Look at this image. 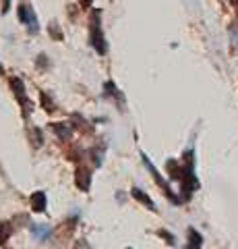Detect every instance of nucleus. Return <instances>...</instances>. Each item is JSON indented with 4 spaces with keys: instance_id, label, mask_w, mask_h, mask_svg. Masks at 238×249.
<instances>
[{
    "instance_id": "1",
    "label": "nucleus",
    "mask_w": 238,
    "mask_h": 249,
    "mask_svg": "<svg viewBox=\"0 0 238 249\" xmlns=\"http://www.w3.org/2000/svg\"><path fill=\"white\" fill-rule=\"evenodd\" d=\"M89 40L91 46L95 48L97 54H106L108 52V44H106V37H104V31H102V13L94 11L91 15V23H89Z\"/></svg>"
},
{
    "instance_id": "2",
    "label": "nucleus",
    "mask_w": 238,
    "mask_h": 249,
    "mask_svg": "<svg viewBox=\"0 0 238 249\" xmlns=\"http://www.w3.org/2000/svg\"><path fill=\"white\" fill-rule=\"evenodd\" d=\"M141 156H143V164H145V166H147V168H149V173L153 175V178H156V183H158V185H159V187H162V189H164V193H166V197H168V199H170V201H172V204H180V197H178V196H174V193H172V189H170V185H168V183L164 181V178H162V175H159V173H158V168H156V166H153V164H151V160H149V158H147V156H145V154H141Z\"/></svg>"
},
{
    "instance_id": "3",
    "label": "nucleus",
    "mask_w": 238,
    "mask_h": 249,
    "mask_svg": "<svg viewBox=\"0 0 238 249\" xmlns=\"http://www.w3.org/2000/svg\"><path fill=\"white\" fill-rule=\"evenodd\" d=\"M11 88H13V93H15V98L21 102V106H23V110H25V114L27 112H32V102L27 100V96H25V83H23L19 77H15V79H11Z\"/></svg>"
},
{
    "instance_id": "4",
    "label": "nucleus",
    "mask_w": 238,
    "mask_h": 249,
    "mask_svg": "<svg viewBox=\"0 0 238 249\" xmlns=\"http://www.w3.org/2000/svg\"><path fill=\"white\" fill-rule=\"evenodd\" d=\"M19 17H21V21L27 25V29L32 31V34H37L40 31V27H37V19H35V13H33V9L32 6H19Z\"/></svg>"
},
{
    "instance_id": "5",
    "label": "nucleus",
    "mask_w": 238,
    "mask_h": 249,
    "mask_svg": "<svg viewBox=\"0 0 238 249\" xmlns=\"http://www.w3.org/2000/svg\"><path fill=\"white\" fill-rule=\"evenodd\" d=\"M75 183L81 191H89L91 189V170L87 166H79L77 168V177H75Z\"/></svg>"
},
{
    "instance_id": "6",
    "label": "nucleus",
    "mask_w": 238,
    "mask_h": 249,
    "mask_svg": "<svg viewBox=\"0 0 238 249\" xmlns=\"http://www.w3.org/2000/svg\"><path fill=\"white\" fill-rule=\"evenodd\" d=\"M50 129L56 133L58 139H63V142H71L73 139V124L68 123H50Z\"/></svg>"
},
{
    "instance_id": "7",
    "label": "nucleus",
    "mask_w": 238,
    "mask_h": 249,
    "mask_svg": "<svg viewBox=\"0 0 238 249\" xmlns=\"http://www.w3.org/2000/svg\"><path fill=\"white\" fill-rule=\"evenodd\" d=\"M29 204H32L35 212H44V210L48 208V197H46L44 191H35V193H32V197H29Z\"/></svg>"
},
{
    "instance_id": "8",
    "label": "nucleus",
    "mask_w": 238,
    "mask_h": 249,
    "mask_svg": "<svg viewBox=\"0 0 238 249\" xmlns=\"http://www.w3.org/2000/svg\"><path fill=\"white\" fill-rule=\"evenodd\" d=\"M29 231H32V235L37 239V241H46L50 237V227H46V224H32L29 227Z\"/></svg>"
},
{
    "instance_id": "9",
    "label": "nucleus",
    "mask_w": 238,
    "mask_h": 249,
    "mask_svg": "<svg viewBox=\"0 0 238 249\" xmlns=\"http://www.w3.org/2000/svg\"><path fill=\"white\" fill-rule=\"evenodd\" d=\"M130 196H133L137 201H141L143 206H147L149 210H156V204L151 201V197H149V196H145V193H143L141 189H137V187H133V189H130Z\"/></svg>"
},
{
    "instance_id": "10",
    "label": "nucleus",
    "mask_w": 238,
    "mask_h": 249,
    "mask_svg": "<svg viewBox=\"0 0 238 249\" xmlns=\"http://www.w3.org/2000/svg\"><path fill=\"white\" fill-rule=\"evenodd\" d=\"M203 239L195 229H189V247L187 249H201Z\"/></svg>"
},
{
    "instance_id": "11",
    "label": "nucleus",
    "mask_w": 238,
    "mask_h": 249,
    "mask_svg": "<svg viewBox=\"0 0 238 249\" xmlns=\"http://www.w3.org/2000/svg\"><path fill=\"white\" fill-rule=\"evenodd\" d=\"M13 235V224L11 222H0V245H4Z\"/></svg>"
},
{
    "instance_id": "12",
    "label": "nucleus",
    "mask_w": 238,
    "mask_h": 249,
    "mask_svg": "<svg viewBox=\"0 0 238 249\" xmlns=\"http://www.w3.org/2000/svg\"><path fill=\"white\" fill-rule=\"evenodd\" d=\"M42 104L46 106V110H48V112H54L56 110V104L54 102H52V100H50V96H48V93H42Z\"/></svg>"
},
{
    "instance_id": "13",
    "label": "nucleus",
    "mask_w": 238,
    "mask_h": 249,
    "mask_svg": "<svg viewBox=\"0 0 238 249\" xmlns=\"http://www.w3.org/2000/svg\"><path fill=\"white\" fill-rule=\"evenodd\" d=\"M29 135L33 137V145H35V147H40V145H42L44 137H42V131H40V129H29Z\"/></svg>"
},
{
    "instance_id": "14",
    "label": "nucleus",
    "mask_w": 238,
    "mask_h": 249,
    "mask_svg": "<svg viewBox=\"0 0 238 249\" xmlns=\"http://www.w3.org/2000/svg\"><path fill=\"white\" fill-rule=\"evenodd\" d=\"M158 235H159V237H164V239H166V241H168V243H170V245H174V237L170 235V232H166V231H159Z\"/></svg>"
},
{
    "instance_id": "15",
    "label": "nucleus",
    "mask_w": 238,
    "mask_h": 249,
    "mask_svg": "<svg viewBox=\"0 0 238 249\" xmlns=\"http://www.w3.org/2000/svg\"><path fill=\"white\" fill-rule=\"evenodd\" d=\"M81 4H83V6H85V9H87V6L91 4V0H81Z\"/></svg>"
},
{
    "instance_id": "16",
    "label": "nucleus",
    "mask_w": 238,
    "mask_h": 249,
    "mask_svg": "<svg viewBox=\"0 0 238 249\" xmlns=\"http://www.w3.org/2000/svg\"><path fill=\"white\" fill-rule=\"evenodd\" d=\"M9 11V0H4V9H2V13H6Z\"/></svg>"
},
{
    "instance_id": "17",
    "label": "nucleus",
    "mask_w": 238,
    "mask_h": 249,
    "mask_svg": "<svg viewBox=\"0 0 238 249\" xmlns=\"http://www.w3.org/2000/svg\"><path fill=\"white\" fill-rule=\"evenodd\" d=\"M4 73V69H2V65H0V75H2Z\"/></svg>"
},
{
    "instance_id": "18",
    "label": "nucleus",
    "mask_w": 238,
    "mask_h": 249,
    "mask_svg": "<svg viewBox=\"0 0 238 249\" xmlns=\"http://www.w3.org/2000/svg\"><path fill=\"white\" fill-rule=\"evenodd\" d=\"M232 4H236V6H238V0H232Z\"/></svg>"
},
{
    "instance_id": "19",
    "label": "nucleus",
    "mask_w": 238,
    "mask_h": 249,
    "mask_svg": "<svg viewBox=\"0 0 238 249\" xmlns=\"http://www.w3.org/2000/svg\"><path fill=\"white\" fill-rule=\"evenodd\" d=\"M127 249H133V247H127Z\"/></svg>"
}]
</instances>
